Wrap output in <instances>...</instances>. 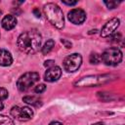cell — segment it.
<instances>
[{"mask_svg":"<svg viewBox=\"0 0 125 125\" xmlns=\"http://www.w3.org/2000/svg\"><path fill=\"white\" fill-rule=\"evenodd\" d=\"M22 101L28 104H31L33 106H41L42 104V101L41 99H39L38 97H35V96H26V97H23L22 98Z\"/></svg>","mask_w":125,"mask_h":125,"instance_id":"cell-13","label":"cell"},{"mask_svg":"<svg viewBox=\"0 0 125 125\" xmlns=\"http://www.w3.org/2000/svg\"><path fill=\"white\" fill-rule=\"evenodd\" d=\"M122 52L117 47H111L104 50L101 56V61L106 65L115 66L119 64L122 61Z\"/></svg>","mask_w":125,"mask_h":125,"instance_id":"cell-4","label":"cell"},{"mask_svg":"<svg viewBox=\"0 0 125 125\" xmlns=\"http://www.w3.org/2000/svg\"><path fill=\"white\" fill-rule=\"evenodd\" d=\"M117 78L114 74H97V75H88L85 77L80 78L74 83V86L76 87H95V86H101L104 84H106L108 82H111Z\"/></svg>","mask_w":125,"mask_h":125,"instance_id":"cell-3","label":"cell"},{"mask_svg":"<svg viewBox=\"0 0 125 125\" xmlns=\"http://www.w3.org/2000/svg\"><path fill=\"white\" fill-rule=\"evenodd\" d=\"M82 63V57L81 55L77 53H73L71 55H68L64 58L62 62V65L65 71L67 72H74L76 71Z\"/></svg>","mask_w":125,"mask_h":125,"instance_id":"cell-6","label":"cell"},{"mask_svg":"<svg viewBox=\"0 0 125 125\" xmlns=\"http://www.w3.org/2000/svg\"><path fill=\"white\" fill-rule=\"evenodd\" d=\"M39 78L40 77L37 72H26L19 78V80L17 81V87L21 92H25L33 84H35L39 80Z\"/></svg>","mask_w":125,"mask_h":125,"instance_id":"cell-5","label":"cell"},{"mask_svg":"<svg viewBox=\"0 0 125 125\" xmlns=\"http://www.w3.org/2000/svg\"><path fill=\"white\" fill-rule=\"evenodd\" d=\"M42 42V36L36 29H31L22 32L17 40V46L18 48L25 54L32 55L36 53Z\"/></svg>","mask_w":125,"mask_h":125,"instance_id":"cell-1","label":"cell"},{"mask_svg":"<svg viewBox=\"0 0 125 125\" xmlns=\"http://www.w3.org/2000/svg\"><path fill=\"white\" fill-rule=\"evenodd\" d=\"M13 62L12 55L9 51L5 49H0V65L2 66H9Z\"/></svg>","mask_w":125,"mask_h":125,"instance_id":"cell-12","label":"cell"},{"mask_svg":"<svg viewBox=\"0 0 125 125\" xmlns=\"http://www.w3.org/2000/svg\"><path fill=\"white\" fill-rule=\"evenodd\" d=\"M89 61L91 63L93 64H98L100 62H101V56L97 53H92L90 55V58H89Z\"/></svg>","mask_w":125,"mask_h":125,"instance_id":"cell-17","label":"cell"},{"mask_svg":"<svg viewBox=\"0 0 125 125\" xmlns=\"http://www.w3.org/2000/svg\"><path fill=\"white\" fill-rule=\"evenodd\" d=\"M62 41V43L64 45V47L65 48H67V49H69V48H71V46H72V44H71V42H69V41H67L66 39H62L61 40Z\"/></svg>","mask_w":125,"mask_h":125,"instance_id":"cell-20","label":"cell"},{"mask_svg":"<svg viewBox=\"0 0 125 125\" xmlns=\"http://www.w3.org/2000/svg\"><path fill=\"white\" fill-rule=\"evenodd\" d=\"M0 125H15V123L10 117L0 114Z\"/></svg>","mask_w":125,"mask_h":125,"instance_id":"cell-16","label":"cell"},{"mask_svg":"<svg viewBox=\"0 0 125 125\" xmlns=\"http://www.w3.org/2000/svg\"><path fill=\"white\" fill-rule=\"evenodd\" d=\"M43 12L48 21L58 29H62L64 26V18L62 9L55 3H48L44 5Z\"/></svg>","mask_w":125,"mask_h":125,"instance_id":"cell-2","label":"cell"},{"mask_svg":"<svg viewBox=\"0 0 125 125\" xmlns=\"http://www.w3.org/2000/svg\"><path fill=\"white\" fill-rule=\"evenodd\" d=\"M67 19L74 24H81L86 20V13L82 9H72L68 12Z\"/></svg>","mask_w":125,"mask_h":125,"instance_id":"cell-9","label":"cell"},{"mask_svg":"<svg viewBox=\"0 0 125 125\" xmlns=\"http://www.w3.org/2000/svg\"><path fill=\"white\" fill-rule=\"evenodd\" d=\"M120 25V20L117 18H113L111 20H109L103 27L101 30V36L105 38V37H109L112 34H114L115 30L118 28V26Z\"/></svg>","mask_w":125,"mask_h":125,"instance_id":"cell-8","label":"cell"},{"mask_svg":"<svg viewBox=\"0 0 125 125\" xmlns=\"http://www.w3.org/2000/svg\"><path fill=\"white\" fill-rule=\"evenodd\" d=\"M44 65L46 66V67H52V66H54L55 65V62L53 61V60H49V61H46L45 62H44Z\"/></svg>","mask_w":125,"mask_h":125,"instance_id":"cell-21","label":"cell"},{"mask_svg":"<svg viewBox=\"0 0 125 125\" xmlns=\"http://www.w3.org/2000/svg\"><path fill=\"white\" fill-rule=\"evenodd\" d=\"M8 98V91L5 88H0V111L4 108V104L3 101Z\"/></svg>","mask_w":125,"mask_h":125,"instance_id":"cell-15","label":"cell"},{"mask_svg":"<svg viewBox=\"0 0 125 125\" xmlns=\"http://www.w3.org/2000/svg\"><path fill=\"white\" fill-rule=\"evenodd\" d=\"M49 125H62L61 122H58V121H52Z\"/></svg>","mask_w":125,"mask_h":125,"instance_id":"cell-24","label":"cell"},{"mask_svg":"<svg viewBox=\"0 0 125 125\" xmlns=\"http://www.w3.org/2000/svg\"><path fill=\"white\" fill-rule=\"evenodd\" d=\"M104 3L108 9H115L120 4V1H104Z\"/></svg>","mask_w":125,"mask_h":125,"instance_id":"cell-18","label":"cell"},{"mask_svg":"<svg viewBox=\"0 0 125 125\" xmlns=\"http://www.w3.org/2000/svg\"><path fill=\"white\" fill-rule=\"evenodd\" d=\"M46 90V86L44 84H38L35 88H34V92L37 94H41Z\"/></svg>","mask_w":125,"mask_h":125,"instance_id":"cell-19","label":"cell"},{"mask_svg":"<svg viewBox=\"0 0 125 125\" xmlns=\"http://www.w3.org/2000/svg\"><path fill=\"white\" fill-rule=\"evenodd\" d=\"M93 125H104V124L102 123V122H97V123H95V124H93Z\"/></svg>","mask_w":125,"mask_h":125,"instance_id":"cell-25","label":"cell"},{"mask_svg":"<svg viewBox=\"0 0 125 125\" xmlns=\"http://www.w3.org/2000/svg\"><path fill=\"white\" fill-rule=\"evenodd\" d=\"M55 46V41L53 39H49L45 42V44L43 45V47L41 48V52L43 55H47L50 53V51L53 49V47Z\"/></svg>","mask_w":125,"mask_h":125,"instance_id":"cell-14","label":"cell"},{"mask_svg":"<svg viewBox=\"0 0 125 125\" xmlns=\"http://www.w3.org/2000/svg\"><path fill=\"white\" fill-rule=\"evenodd\" d=\"M62 4H65V5H68V6H74V5H76L77 4V1H62Z\"/></svg>","mask_w":125,"mask_h":125,"instance_id":"cell-22","label":"cell"},{"mask_svg":"<svg viewBox=\"0 0 125 125\" xmlns=\"http://www.w3.org/2000/svg\"><path fill=\"white\" fill-rule=\"evenodd\" d=\"M62 75V69L58 65H54L52 67H49L45 74H44V79L47 82H55L57 81Z\"/></svg>","mask_w":125,"mask_h":125,"instance_id":"cell-10","label":"cell"},{"mask_svg":"<svg viewBox=\"0 0 125 125\" xmlns=\"http://www.w3.org/2000/svg\"><path fill=\"white\" fill-rule=\"evenodd\" d=\"M33 13H34L35 17H37V18H40V17H41V16H40V12H39L38 9H34V10H33Z\"/></svg>","mask_w":125,"mask_h":125,"instance_id":"cell-23","label":"cell"},{"mask_svg":"<svg viewBox=\"0 0 125 125\" xmlns=\"http://www.w3.org/2000/svg\"><path fill=\"white\" fill-rule=\"evenodd\" d=\"M11 115L19 121H28L33 117V110L28 106L15 105L10 111Z\"/></svg>","mask_w":125,"mask_h":125,"instance_id":"cell-7","label":"cell"},{"mask_svg":"<svg viewBox=\"0 0 125 125\" xmlns=\"http://www.w3.org/2000/svg\"><path fill=\"white\" fill-rule=\"evenodd\" d=\"M1 25L4 29L6 30H11L17 25V19L13 15H6L2 21H1Z\"/></svg>","mask_w":125,"mask_h":125,"instance_id":"cell-11","label":"cell"}]
</instances>
